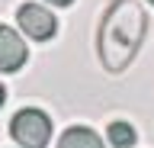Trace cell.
Returning a JSON list of instances; mask_svg holds the SVG:
<instances>
[{
	"label": "cell",
	"mask_w": 154,
	"mask_h": 148,
	"mask_svg": "<svg viewBox=\"0 0 154 148\" xmlns=\"http://www.w3.org/2000/svg\"><path fill=\"white\" fill-rule=\"evenodd\" d=\"M106 135H109V145H112V148H132L135 145V129L128 126V122H122V119L109 122Z\"/></svg>",
	"instance_id": "cell-6"
},
{
	"label": "cell",
	"mask_w": 154,
	"mask_h": 148,
	"mask_svg": "<svg viewBox=\"0 0 154 148\" xmlns=\"http://www.w3.org/2000/svg\"><path fill=\"white\" fill-rule=\"evenodd\" d=\"M16 20H19V29L26 32L29 39H35V42H45V39H51L58 32L55 13L45 10V7H38V3H23L16 10Z\"/></svg>",
	"instance_id": "cell-3"
},
{
	"label": "cell",
	"mask_w": 154,
	"mask_h": 148,
	"mask_svg": "<svg viewBox=\"0 0 154 148\" xmlns=\"http://www.w3.org/2000/svg\"><path fill=\"white\" fill-rule=\"evenodd\" d=\"M3 100H7V90H3V84H0V106H3Z\"/></svg>",
	"instance_id": "cell-8"
},
{
	"label": "cell",
	"mask_w": 154,
	"mask_h": 148,
	"mask_svg": "<svg viewBox=\"0 0 154 148\" xmlns=\"http://www.w3.org/2000/svg\"><path fill=\"white\" fill-rule=\"evenodd\" d=\"M26 58H29V49L19 39V32L10 29V26H0V71L13 74L26 65Z\"/></svg>",
	"instance_id": "cell-4"
},
{
	"label": "cell",
	"mask_w": 154,
	"mask_h": 148,
	"mask_svg": "<svg viewBox=\"0 0 154 148\" xmlns=\"http://www.w3.org/2000/svg\"><path fill=\"white\" fill-rule=\"evenodd\" d=\"M48 3H58V7H67V3H74V0H48Z\"/></svg>",
	"instance_id": "cell-7"
},
{
	"label": "cell",
	"mask_w": 154,
	"mask_h": 148,
	"mask_svg": "<svg viewBox=\"0 0 154 148\" xmlns=\"http://www.w3.org/2000/svg\"><path fill=\"white\" fill-rule=\"evenodd\" d=\"M10 135L23 148H48V142H51V119L35 106L19 109L13 116V122H10Z\"/></svg>",
	"instance_id": "cell-2"
},
{
	"label": "cell",
	"mask_w": 154,
	"mask_h": 148,
	"mask_svg": "<svg viewBox=\"0 0 154 148\" xmlns=\"http://www.w3.org/2000/svg\"><path fill=\"white\" fill-rule=\"evenodd\" d=\"M148 32V16H144L138 0H112L109 10L103 13L100 36H96V52L109 74H122L132 58L138 55Z\"/></svg>",
	"instance_id": "cell-1"
},
{
	"label": "cell",
	"mask_w": 154,
	"mask_h": 148,
	"mask_svg": "<svg viewBox=\"0 0 154 148\" xmlns=\"http://www.w3.org/2000/svg\"><path fill=\"white\" fill-rule=\"evenodd\" d=\"M151 3H154V0H151Z\"/></svg>",
	"instance_id": "cell-9"
},
{
	"label": "cell",
	"mask_w": 154,
	"mask_h": 148,
	"mask_svg": "<svg viewBox=\"0 0 154 148\" xmlns=\"http://www.w3.org/2000/svg\"><path fill=\"white\" fill-rule=\"evenodd\" d=\"M58 148H103V138L87 126H74V129H67L61 135Z\"/></svg>",
	"instance_id": "cell-5"
}]
</instances>
